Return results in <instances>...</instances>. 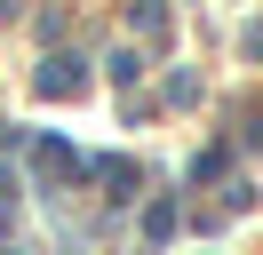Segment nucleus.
Listing matches in <instances>:
<instances>
[{"label": "nucleus", "instance_id": "nucleus-1", "mask_svg": "<svg viewBox=\"0 0 263 255\" xmlns=\"http://www.w3.org/2000/svg\"><path fill=\"white\" fill-rule=\"evenodd\" d=\"M32 159H40V175H72V168H80V159H72V143H56V136H40Z\"/></svg>", "mask_w": 263, "mask_h": 255}, {"label": "nucleus", "instance_id": "nucleus-2", "mask_svg": "<svg viewBox=\"0 0 263 255\" xmlns=\"http://www.w3.org/2000/svg\"><path fill=\"white\" fill-rule=\"evenodd\" d=\"M72 64H80V56H56L48 72H40V96H72V88H80V72H72Z\"/></svg>", "mask_w": 263, "mask_h": 255}, {"label": "nucleus", "instance_id": "nucleus-3", "mask_svg": "<svg viewBox=\"0 0 263 255\" xmlns=\"http://www.w3.org/2000/svg\"><path fill=\"white\" fill-rule=\"evenodd\" d=\"M247 48H255V56H263V24H255V32H247Z\"/></svg>", "mask_w": 263, "mask_h": 255}]
</instances>
